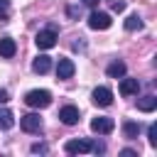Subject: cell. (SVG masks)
Instances as JSON below:
<instances>
[{
    "label": "cell",
    "mask_w": 157,
    "mask_h": 157,
    "mask_svg": "<svg viewBox=\"0 0 157 157\" xmlns=\"http://www.w3.org/2000/svg\"><path fill=\"white\" fill-rule=\"evenodd\" d=\"M64 150L69 155H81V152H93V155H103L105 152V145L98 142V140H69L64 145Z\"/></svg>",
    "instance_id": "cell-1"
},
{
    "label": "cell",
    "mask_w": 157,
    "mask_h": 157,
    "mask_svg": "<svg viewBox=\"0 0 157 157\" xmlns=\"http://www.w3.org/2000/svg\"><path fill=\"white\" fill-rule=\"evenodd\" d=\"M25 103H27L29 108H47V105L52 103V93L34 88V91H29V93L25 96Z\"/></svg>",
    "instance_id": "cell-2"
},
{
    "label": "cell",
    "mask_w": 157,
    "mask_h": 157,
    "mask_svg": "<svg viewBox=\"0 0 157 157\" xmlns=\"http://www.w3.org/2000/svg\"><path fill=\"white\" fill-rule=\"evenodd\" d=\"M20 125H22V130L25 132H32V135H39L42 132V118L37 115V113H27V115H22L20 118Z\"/></svg>",
    "instance_id": "cell-3"
},
{
    "label": "cell",
    "mask_w": 157,
    "mask_h": 157,
    "mask_svg": "<svg viewBox=\"0 0 157 157\" xmlns=\"http://www.w3.org/2000/svg\"><path fill=\"white\" fill-rule=\"evenodd\" d=\"M34 42H37V47H39V49H52V47L56 44V29H54V27H47V29L37 32Z\"/></svg>",
    "instance_id": "cell-4"
},
{
    "label": "cell",
    "mask_w": 157,
    "mask_h": 157,
    "mask_svg": "<svg viewBox=\"0 0 157 157\" xmlns=\"http://www.w3.org/2000/svg\"><path fill=\"white\" fill-rule=\"evenodd\" d=\"M110 22H113L110 15H108V12H98V10H93L91 17H88V27H91V29H108Z\"/></svg>",
    "instance_id": "cell-5"
},
{
    "label": "cell",
    "mask_w": 157,
    "mask_h": 157,
    "mask_svg": "<svg viewBox=\"0 0 157 157\" xmlns=\"http://www.w3.org/2000/svg\"><path fill=\"white\" fill-rule=\"evenodd\" d=\"M91 101L96 103V105H110L113 103V91L110 88H105V86H98V88H93V93H91Z\"/></svg>",
    "instance_id": "cell-6"
},
{
    "label": "cell",
    "mask_w": 157,
    "mask_h": 157,
    "mask_svg": "<svg viewBox=\"0 0 157 157\" xmlns=\"http://www.w3.org/2000/svg\"><path fill=\"white\" fill-rule=\"evenodd\" d=\"M113 128H115L113 118H93V120H91V130L98 132V135H108Z\"/></svg>",
    "instance_id": "cell-7"
},
{
    "label": "cell",
    "mask_w": 157,
    "mask_h": 157,
    "mask_svg": "<svg viewBox=\"0 0 157 157\" xmlns=\"http://www.w3.org/2000/svg\"><path fill=\"white\" fill-rule=\"evenodd\" d=\"M59 120H61L64 125H76V123H78V108H76V105H64V108L59 110Z\"/></svg>",
    "instance_id": "cell-8"
},
{
    "label": "cell",
    "mask_w": 157,
    "mask_h": 157,
    "mask_svg": "<svg viewBox=\"0 0 157 157\" xmlns=\"http://www.w3.org/2000/svg\"><path fill=\"white\" fill-rule=\"evenodd\" d=\"M74 71H76V66H74L71 59H64V56H61V59L56 61V76H59V78H71Z\"/></svg>",
    "instance_id": "cell-9"
},
{
    "label": "cell",
    "mask_w": 157,
    "mask_h": 157,
    "mask_svg": "<svg viewBox=\"0 0 157 157\" xmlns=\"http://www.w3.org/2000/svg\"><path fill=\"white\" fill-rule=\"evenodd\" d=\"M15 52H17L15 39H12V37H0V56L10 59V56H15Z\"/></svg>",
    "instance_id": "cell-10"
},
{
    "label": "cell",
    "mask_w": 157,
    "mask_h": 157,
    "mask_svg": "<svg viewBox=\"0 0 157 157\" xmlns=\"http://www.w3.org/2000/svg\"><path fill=\"white\" fill-rule=\"evenodd\" d=\"M140 91V81L137 78H123L120 81V93L123 96H135Z\"/></svg>",
    "instance_id": "cell-11"
},
{
    "label": "cell",
    "mask_w": 157,
    "mask_h": 157,
    "mask_svg": "<svg viewBox=\"0 0 157 157\" xmlns=\"http://www.w3.org/2000/svg\"><path fill=\"white\" fill-rule=\"evenodd\" d=\"M32 69H34V74H47L49 69H52V59L49 56H37L34 61H32Z\"/></svg>",
    "instance_id": "cell-12"
},
{
    "label": "cell",
    "mask_w": 157,
    "mask_h": 157,
    "mask_svg": "<svg viewBox=\"0 0 157 157\" xmlns=\"http://www.w3.org/2000/svg\"><path fill=\"white\" fill-rule=\"evenodd\" d=\"M105 74H108L110 78H123V76H125V64L115 59V61H110V64H108V69H105Z\"/></svg>",
    "instance_id": "cell-13"
},
{
    "label": "cell",
    "mask_w": 157,
    "mask_h": 157,
    "mask_svg": "<svg viewBox=\"0 0 157 157\" xmlns=\"http://www.w3.org/2000/svg\"><path fill=\"white\" fill-rule=\"evenodd\" d=\"M140 130H142V125H140V123H135V120L123 123V135H125L128 140H135V137L140 135Z\"/></svg>",
    "instance_id": "cell-14"
},
{
    "label": "cell",
    "mask_w": 157,
    "mask_h": 157,
    "mask_svg": "<svg viewBox=\"0 0 157 157\" xmlns=\"http://www.w3.org/2000/svg\"><path fill=\"white\" fill-rule=\"evenodd\" d=\"M137 108H140L142 113H150V110L157 108V98H155V96H142V98L137 101Z\"/></svg>",
    "instance_id": "cell-15"
},
{
    "label": "cell",
    "mask_w": 157,
    "mask_h": 157,
    "mask_svg": "<svg viewBox=\"0 0 157 157\" xmlns=\"http://www.w3.org/2000/svg\"><path fill=\"white\" fill-rule=\"evenodd\" d=\"M15 125V115L7 108H0V130H10Z\"/></svg>",
    "instance_id": "cell-16"
},
{
    "label": "cell",
    "mask_w": 157,
    "mask_h": 157,
    "mask_svg": "<svg viewBox=\"0 0 157 157\" xmlns=\"http://www.w3.org/2000/svg\"><path fill=\"white\" fill-rule=\"evenodd\" d=\"M125 29H128V32H132V29H142V20H140V15H130V17L125 20Z\"/></svg>",
    "instance_id": "cell-17"
},
{
    "label": "cell",
    "mask_w": 157,
    "mask_h": 157,
    "mask_svg": "<svg viewBox=\"0 0 157 157\" xmlns=\"http://www.w3.org/2000/svg\"><path fill=\"white\" fill-rule=\"evenodd\" d=\"M147 140H150V147H157V125L155 123L147 128Z\"/></svg>",
    "instance_id": "cell-18"
},
{
    "label": "cell",
    "mask_w": 157,
    "mask_h": 157,
    "mask_svg": "<svg viewBox=\"0 0 157 157\" xmlns=\"http://www.w3.org/2000/svg\"><path fill=\"white\" fill-rule=\"evenodd\" d=\"M0 20H10V0H0Z\"/></svg>",
    "instance_id": "cell-19"
},
{
    "label": "cell",
    "mask_w": 157,
    "mask_h": 157,
    "mask_svg": "<svg viewBox=\"0 0 157 157\" xmlns=\"http://www.w3.org/2000/svg\"><path fill=\"white\" fill-rule=\"evenodd\" d=\"M123 10H125V2L123 0H115L113 2V12H123Z\"/></svg>",
    "instance_id": "cell-20"
},
{
    "label": "cell",
    "mask_w": 157,
    "mask_h": 157,
    "mask_svg": "<svg viewBox=\"0 0 157 157\" xmlns=\"http://www.w3.org/2000/svg\"><path fill=\"white\" fill-rule=\"evenodd\" d=\"M74 49H76V52H83V49H86V42H83L81 37H78V39L74 42Z\"/></svg>",
    "instance_id": "cell-21"
},
{
    "label": "cell",
    "mask_w": 157,
    "mask_h": 157,
    "mask_svg": "<svg viewBox=\"0 0 157 157\" xmlns=\"http://www.w3.org/2000/svg\"><path fill=\"white\" fill-rule=\"evenodd\" d=\"M66 12H69V17H76V15L81 12V7H74V5H69V7H66Z\"/></svg>",
    "instance_id": "cell-22"
},
{
    "label": "cell",
    "mask_w": 157,
    "mask_h": 157,
    "mask_svg": "<svg viewBox=\"0 0 157 157\" xmlns=\"http://www.w3.org/2000/svg\"><path fill=\"white\" fill-rule=\"evenodd\" d=\"M32 152H34V155H37V152H47V145L37 142V145H32Z\"/></svg>",
    "instance_id": "cell-23"
},
{
    "label": "cell",
    "mask_w": 157,
    "mask_h": 157,
    "mask_svg": "<svg viewBox=\"0 0 157 157\" xmlns=\"http://www.w3.org/2000/svg\"><path fill=\"white\" fill-rule=\"evenodd\" d=\"M7 101H10V93L5 88H0V103H7Z\"/></svg>",
    "instance_id": "cell-24"
},
{
    "label": "cell",
    "mask_w": 157,
    "mask_h": 157,
    "mask_svg": "<svg viewBox=\"0 0 157 157\" xmlns=\"http://www.w3.org/2000/svg\"><path fill=\"white\" fill-rule=\"evenodd\" d=\"M120 155H123V157H135V155H137V152H135V150H123V152H120Z\"/></svg>",
    "instance_id": "cell-25"
},
{
    "label": "cell",
    "mask_w": 157,
    "mask_h": 157,
    "mask_svg": "<svg viewBox=\"0 0 157 157\" xmlns=\"http://www.w3.org/2000/svg\"><path fill=\"white\" fill-rule=\"evenodd\" d=\"M83 5H88V7H96V5H98V0H83Z\"/></svg>",
    "instance_id": "cell-26"
}]
</instances>
